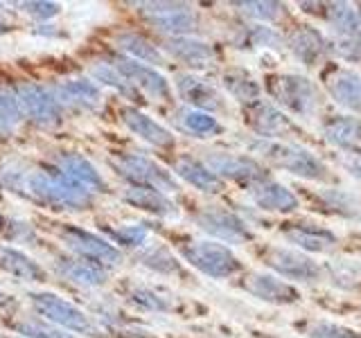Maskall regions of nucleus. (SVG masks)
<instances>
[{
  "instance_id": "obj_1",
  "label": "nucleus",
  "mask_w": 361,
  "mask_h": 338,
  "mask_svg": "<svg viewBox=\"0 0 361 338\" xmlns=\"http://www.w3.org/2000/svg\"><path fill=\"white\" fill-rule=\"evenodd\" d=\"M0 180L9 192H16L52 210H86L93 203V194L88 189L73 183L54 167L45 172V169L11 165L0 172Z\"/></svg>"
},
{
  "instance_id": "obj_2",
  "label": "nucleus",
  "mask_w": 361,
  "mask_h": 338,
  "mask_svg": "<svg viewBox=\"0 0 361 338\" xmlns=\"http://www.w3.org/2000/svg\"><path fill=\"white\" fill-rule=\"evenodd\" d=\"M251 151L259 154L269 161L274 167L285 169V172L310 178V180H321L325 178V167L310 149H305L300 144L293 142H282V140H253Z\"/></svg>"
},
{
  "instance_id": "obj_3",
  "label": "nucleus",
  "mask_w": 361,
  "mask_h": 338,
  "mask_svg": "<svg viewBox=\"0 0 361 338\" xmlns=\"http://www.w3.org/2000/svg\"><path fill=\"white\" fill-rule=\"evenodd\" d=\"M32 300V307L39 315H43L45 320L56 325L59 330H68V332H75V334H84V336H102L99 334V327L88 318V315L75 307L73 302H68L54 293L48 291H39V293H32L30 296Z\"/></svg>"
},
{
  "instance_id": "obj_4",
  "label": "nucleus",
  "mask_w": 361,
  "mask_h": 338,
  "mask_svg": "<svg viewBox=\"0 0 361 338\" xmlns=\"http://www.w3.org/2000/svg\"><path fill=\"white\" fill-rule=\"evenodd\" d=\"M183 257L190 266L214 280L231 277L242 268V262L235 257L231 248L217 242H195L183 248Z\"/></svg>"
},
{
  "instance_id": "obj_5",
  "label": "nucleus",
  "mask_w": 361,
  "mask_h": 338,
  "mask_svg": "<svg viewBox=\"0 0 361 338\" xmlns=\"http://www.w3.org/2000/svg\"><path fill=\"white\" fill-rule=\"evenodd\" d=\"M111 165L116 167V172L131 180L138 187H152L158 192H174L176 180L174 176L165 172V169L154 163L152 158L140 154H120L118 158H111Z\"/></svg>"
},
{
  "instance_id": "obj_6",
  "label": "nucleus",
  "mask_w": 361,
  "mask_h": 338,
  "mask_svg": "<svg viewBox=\"0 0 361 338\" xmlns=\"http://www.w3.org/2000/svg\"><path fill=\"white\" fill-rule=\"evenodd\" d=\"M271 93L287 111L300 118H314L319 111V90L302 75H280L271 84Z\"/></svg>"
},
{
  "instance_id": "obj_7",
  "label": "nucleus",
  "mask_w": 361,
  "mask_h": 338,
  "mask_svg": "<svg viewBox=\"0 0 361 338\" xmlns=\"http://www.w3.org/2000/svg\"><path fill=\"white\" fill-rule=\"evenodd\" d=\"M135 7H140L158 32L169 34V39L188 37L199 25L197 11L185 3H138Z\"/></svg>"
},
{
  "instance_id": "obj_8",
  "label": "nucleus",
  "mask_w": 361,
  "mask_h": 338,
  "mask_svg": "<svg viewBox=\"0 0 361 338\" xmlns=\"http://www.w3.org/2000/svg\"><path fill=\"white\" fill-rule=\"evenodd\" d=\"M14 90L23 111V118H30L32 122L41 124V127H56L61 122V104L48 88L25 82L18 84Z\"/></svg>"
},
{
  "instance_id": "obj_9",
  "label": "nucleus",
  "mask_w": 361,
  "mask_h": 338,
  "mask_svg": "<svg viewBox=\"0 0 361 338\" xmlns=\"http://www.w3.org/2000/svg\"><path fill=\"white\" fill-rule=\"evenodd\" d=\"M61 239L66 242V246L75 251L82 259H88V262L104 266H120L122 264V255L116 246H111L109 242H104L102 237L77 228V225H71V228L61 230Z\"/></svg>"
},
{
  "instance_id": "obj_10",
  "label": "nucleus",
  "mask_w": 361,
  "mask_h": 338,
  "mask_svg": "<svg viewBox=\"0 0 361 338\" xmlns=\"http://www.w3.org/2000/svg\"><path fill=\"white\" fill-rule=\"evenodd\" d=\"M203 165H206L217 178H228V180H237V183L255 185L259 180H267V172L248 156L210 151Z\"/></svg>"
},
{
  "instance_id": "obj_11",
  "label": "nucleus",
  "mask_w": 361,
  "mask_h": 338,
  "mask_svg": "<svg viewBox=\"0 0 361 338\" xmlns=\"http://www.w3.org/2000/svg\"><path fill=\"white\" fill-rule=\"evenodd\" d=\"M197 225L203 232H208L214 239H221L226 244H244L251 239L248 225L235 212L228 210H219V208L203 210L197 214Z\"/></svg>"
},
{
  "instance_id": "obj_12",
  "label": "nucleus",
  "mask_w": 361,
  "mask_h": 338,
  "mask_svg": "<svg viewBox=\"0 0 361 338\" xmlns=\"http://www.w3.org/2000/svg\"><path fill=\"white\" fill-rule=\"evenodd\" d=\"M116 68L135 90H142V93H147L154 99H169L172 97V88H169L167 79L158 73L156 68L140 63V61H133V59H129V56H120V59L116 61Z\"/></svg>"
},
{
  "instance_id": "obj_13",
  "label": "nucleus",
  "mask_w": 361,
  "mask_h": 338,
  "mask_svg": "<svg viewBox=\"0 0 361 338\" xmlns=\"http://www.w3.org/2000/svg\"><path fill=\"white\" fill-rule=\"evenodd\" d=\"M267 264L282 277L293 282H316L323 275L321 266L314 259L298 251H291V248H271L267 255Z\"/></svg>"
},
{
  "instance_id": "obj_14",
  "label": "nucleus",
  "mask_w": 361,
  "mask_h": 338,
  "mask_svg": "<svg viewBox=\"0 0 361 338\" xmlns=\"http://www.w3.org/2000/svg\"><path fill=\"white\" fill-rule=\"evenodd\" d=\"M246 122L262 140H278L293 131V124L282 111H278L269 101H255L246 111Z\"/></svg>"
},
{
  "instance_id": "obj_15",
  "label": "nucleus",
  "mask_w": 361,
  "mask_h": 338,
  "mask_svg": "<svg viewBox=\"0 0 361 338\" xmlns=\"http://www.w3.org/2000/svg\"><path fill=\"white\" fill-rule=\"evenodd\" d=\"M54 169L56 172H61L66 178H71L73 183L88 189L90 194L106 189L104 178H102V174L95 169V165L79 154H56L54 156Z\"/></svg>"
},
{
  "instance_id": "obj_16",
  "label": "nucleus",
  "mask_w": 361,
  "mask_h": 338,
  "mask_svg": "<svg viewBox=\"0 0 361 338\" xmlns=\"http://www.w3.org/2000/svg\"><path fill=\"white\" fill-rule=\"evenodd\" d=\"M176 90H178L180 99H183L185 104L195 106L197 111L210 113L212 115L214 111L224 108V99L217 93V88L210 86L208 82H203V79L195 77V75H178L176 77Z\"/></svg>"
},
{
  "instance_id": "obj_17",
  "label": "nucleus",
  "mask_w": 361,
  "mask_h": 338,
  "mask_svg": "<svg viewBox=\"0 0 361 338\" xmlns=\"http://www.w3.org/2000/svg\"><path fill=\"white\" fill-rule=\"evenodd\" d=\"M242 287L251 293V296L264 300L269 304H291L300 298V293L291 284L269 273H251L248 277H244Z\"/></svg>"
},
{
  "instance_id": "obj_18",
  "label": "nucleus",
  "mask_w": 361,
  "mask_h": 338,
  "mask_svg": "<svg viewBox=\"0 0 361 338\" xmlns=\"http://www.w3.org/2000/svg\"><path fill=\"white\" fill-rule=\"evenodd\" d=\"M248 196L259 210L267 212H291L298 208V196L289 187L274 183V180H259L251 185Z\"/></svg>"
},
{
  "instance_id": "obj_19",
  "label": "nucleus",
  "mask_w": 361,
  "mask_h": 338,
  "mask_svg": "<svg viewBox=\"0 0 361 338\" xmlns=\"http://www.w3.org/2000/svg\"><path fill=\"white\" fill-rule=\"evenodd\" d=\"M165 50L190 68H208L217 61V52L210 43L192 39V37H174L167 39Z\"/></svg>"
},
{
  "instance_id": "obj_20",
  "label": "nucleus",
  "mask_w": 361,
  "mask_h": 338,
  "mask_svg": "<svg viewBox=\"0 0 361 338\" xmlns=\"http://www.w3.org/2000/svg\"><path fill=\"white\" fill-rule=\"evenodd\" d=\"M122 122L127 124V129L142 138L145 142H149L154 146H172L174 144V135L169 133L163 124H158L149 115H145L142 111L133 108V106H124L122 108Z\"/></svg>"
},
{
  "instance_id": "obj_21",
  "label": "nucleus",
  "mask_w": 361,
  "mask_h": 338,
  "mask_svg": "<svg viewBox=\"0 0 361 338\" xmlns=\"http://www.w3.org/2000/svg\"><path fill=\"white\" fill-rule=\"evenodd\" d=\"M54 97L61 106L95 108L102 101V90L95 82H88V79H66V82L56 84Z\"/></svg>"
},
{
  "instance_id": "obj_22",
  "label": "nucleus",
  "mask_w": 361,
  "mask_h": 338,
  "mask_svg": "<svg viewBox=\"0 0 361 338\" xmlns=\"http://www.w3.org/2000/svg\"><path fill=\"white\" fill-rule=\"evenodd\" d=\"M327 93L348 111H361V73L336 70L327 77Z\"/></svg>"
},
{
  "instance_id": "obj_23",
  "label": "nucleus",
  "mask_w": 361,
  "mask_h": 338,
  "mask_svg": "<svg viewBox=\"0 0 361 338\" xmlns=\"http://www.w3.org/2000/svg\"><path fill=\"white\" fill-rule=\"evenodd\" d=\"M174 172L178 178H183L188 185L197 187L199 192H206V194H219L224 189L221 178L214 176L201 161H195V158H190V156L178 158L174 163Z\"/></svg>"
},
{
  "instance_id": "obj_24",
  "label": "nucleus",
  "mask_w": 361,
  "mask_h": 338,
  "mask_svg": "<svg viewBox=\"0 0 361 338\" xmlns=\"http://www.w3.org/2000/svg\"><path fill=\"white\" fill-rule=\"evenodd\" d=\"M124 201L131 203L133 208H140L145 212H152L156 217L163 219H176L178 210L172 201H169L163 192L152 189V187H138L131 185L129 189H124Z\"/></svg>"
},
{
  "instance_id": "obj_25",
  "label": "nucleus",
  "mask_w": 361,
  "mask_h": 338,
  "mask_svg": "<svg viewBox=\"0 0 361 338\" xmlns=\"http://www.w3.org/2000/svg\"><path fill=\"white\" fill-rule=\"evenodd\" d=\"M56 268H59V273L63 277L82 287H102L106 282V270L99 264H93L82 257H77V259L61 257L59 262H56Z\"/></svg>"
},
{
  "instance_id": "obj_26",
  "label": "nucleus",
  "mask_w": 361,
  "mask_h": 338,
  "mask_svg": "<svg viewBox=\"0 0 361 338\" xmlns=\"http://www.w3.org/2000/svg\"><path fill=\"white\" fill-rule=\"evenodd\" d=\"M289 50L305 65H314V63H319V59L327 52V43L316 30L305 27V30H298L291 34Z\"/></svg>"
},
{
  "instance_id": "obj_27",
  "label": "nucleus",
  "mask_w": 361,
  "mask_h": 338,
  "mask_svg": "<svg viewBox=\"0 0 361 338\" xmlns=\"http://www.w3.org/2000/svg\"><path fill=\"white\" fill-rule=\"evenodd\" d=\"M0 266L23 282H43V277H45L43 268L34 262L32 257H27L25 253H20L16 248H9V246L0 248Z\"/></svg>"
},
{
  "instance_id": "obj_28",
  "label": "nucleus",
  "mask_w": 361,
  "mask_h": 338,
  "mask_svg": "<svg viewBox=\"0 0 361 338\" xmlns=\"http://www.w3.org/2000/svg\"><path fill=\"white\" fill-rule=\"evenodd\" d=\"M325 140L341 151H350L361 142V122L355 118H334L323 129Z\"/></svg>"
},
{
  "instance_id": "obj_29",
  "label": "nucleus",
  "mask_w": 361,
  "mask_h": 338,
  "mask_svg": "<svg viewBox=\"0 0 361 338\" xmlns=\"http://www.w3.org/2000/svg\"><path fill=\"white\" fill-rule=\"evenodd\" d=\"M285 239L307 253H325L336 244V237L332 232L319 228H305V225H296V228L285 230Z\"/></svg>"
},
{
  "instance_id": "obj_30",
  "label": "nucleus",
  "mask_w": 361,
  "mask_h": 338,
  "mask_svg": "<svg viewBox=\"0 0 361 338\" xmlns=\"http://www.w3.org/2000/svg\"><path fill=\"white\" fill-rule=\"evenodd\" d=\"M118 48L122 52L129 54V59L133 61H140V63H163V52L161 48L145 39L142 34H135V32H124L118 37Z\"/></svg>"
},
{
  "instance_id": "obj_31",
  "label": "nucleus",
  "mask_w": 361,
  "mask_h": 338,
  "mask_svg": "<svg viewBox=\"0 0 361 338\" xmlns=\"http://www.w3.org/2000/svg\"><path fill=\"white\" fill-rule=\"evenodd\" d=\"M224 86L237 101H242V104H248V106L259 101V95H262L259 84L246 70H240V68L224 73Z\"/></svg>"
},
{
  "instance_id": "obj_32",
  "label": "nucleus",
  "mask_w": 361,
  "mask_h": 338,
  "mask_svg": "<svg viewBox=\"0 0 361 338\" xmlns=\"http://www.w3.org/2000/svg\"><path fill=\"white\" fill-rule=\"evenodd\" d=\"M178 124L183 127L188 133L197 135V138H210V135H217L221 131V124L217 118L210 115V113H203L197 108H183L178 113Z\"/></svg>"
},
{
  "instance_id": "obj_33",
  "label": "nucleus",
  "mask_w": 361,
  "mask_h": 338,
  "mask_svg": "<svg viewBox=\"0 0 361 338\" xmlns=\"http://www.w3.org/2000/svg\"><path fill=\"white\" fill-rule=\"evenodd\" d=\"M327 20L334 27L336 37H345V34H359L361 32V18L357 9L348 3H330L327 5Z\"/></svg>"
},
{
  "instance_id": "obj_34",
  "label": "nucleus",
  "mask_w": 361,
  "mask_h": 338,
  "mask_svg": "<svg viewBox=\"0 0 361 338\" xmlns=\"http://www.w3.org/2000/svg\"><path fill=\"white\" fill-rule=\"evenodd\" d=\"M90 75L95 77V82H99L102 86H111L113 90H118L120 95L133 99L135 95H138V90H135L127 79H124L116 65L111 63H95L93 68H90Z\"/></svg>"
},
{
  "instance_id": "obj_35",
  "label": "nucleus",
  "mask_w": 361,
  "mask_h": 338,
  "mask_svg": "<svg viewBox=\"0 0 361 338\" xmlns=\"http://www.w3.org/2000/svg\"><path fill=\"white\" fill-rule=\"evenodd\" d=\"M140 262L156 270V273H163V275H172V273H180V266L176 262V257L167 251L165 246H149L145 248L140 253Z\"/></svg>"
},
{
  "instance_id": "obj_36",
  "label": "nucleus",
  "mask_w": 361,
  "mask_h": 338,
  "mask_svg": "<svg viewBox=\"0 0 361 338\" xmlns=\"http://www.w3.org/2000/svg\"><path fill=\"white\" fill-rule=\"evenodd\" d=\"M20 120H23V111L18 104L16 90L0 88V124L5 127V131H9V129H14Z\"/></svg>"
},
{
  "instance_id": "obj_37",
  "label": "nucleus",
  "mask_w": 361,
  "mask_h": 338,
  "mask_svg": "<svg viewBox=\"0 0 361 338\" xmlns=\"http://www.w3.org/2000/svg\"><path fill=\"white\" fill-rule=\"evenodd\" d=\"M14 332L20 334V338H75L73 334H66V330L50 327L37 320H20L14 323Z\"/></svg>"
},
{
  "instance_id": "obj_38",
  "label": "nucleus",
  "mask_w": 361,
  "mask_h": 338,
  "mask_svg": "<svg viewBox=\"0 0 361 338\" xmlns=\"http://www.w3.org/2000/svg\"><path fill=\"white\" fill-rule=\"evenodd\" d=\"M129 300L135 304V307H140V309H147V311H158V313H163V311H169L172 309V302H169L165 296H161L158 291L154 289H133L131 291V296Z\"/></svg>"
},
{
  "instance_id": "obj_39",
  "label": "nucleus",
  "mask_w": 361,
  "mask_h": 338,
  "mask_svg": "<svg viewBox=\"0 0 361 338\" xmlns=\"http://www.w3.org/2000/svg\"><path fill=\"white\" fill-rule=\"evenodd\" d=\"M235 7L255 20H276L282 14L280 3H269V0H255V3H235Z\"/></svg>"
},
{
  "instance_id": "obj_40",
  "label": "nucleus",
  "mask_w": 361,
  "mask_h": 338,
  "mask_svg": "<svg viewBox=\"0 0 361 338\" xmlns=\"http://www.w3.org/2000/svg\"><path fill=\"white\" fill-rule=\"evenodd\" d=\"M106 234L111 237L113 242H118L122 246H142L145 239H147V228L145 225H122V228L113 230V228H106Z\"/></svg>"
},
{
  "instance_id": "obj_41",
  "label": "nucleus",
  "mask_w": 361,
  "mask_h": 338,
  "mask_svg": "<svg viewBox=\"0 0 361 338\" xmlns=\"http://www.w3.org/2000/svg\"><path fill=\"white\" fill-rule=\"evenodd\" d=\"M332 50L348 61H361V32L359 34H345V37H336Z\"/></svg>"
},
{
  "instance_id": "obj_42",
  "label": "nucleus",
  "mask_w": 361,
  "mask_h": 338,
  "mask_svg": "<svg viewBox=\"0 0 361 338\" xmlns=\"http://www.w3.org/2000/svg\"><path fill=\"white\" fill-rule=\"evenodd\" d=\"M248 43L253 45V48H282V37L271 27H264V25H253L248 30Z\"/></svg>"
},
{
  "instance_id": "obj_43",
  "label": "nucleus",
  "mask_w": 361,
  "mask_h": 338,
  "mask_svg": "<svg viewBox=\"0 0 361 338\" xmlns=\"http://www.w3.org/2000/svg\"><path fill=\"white\" fill-rule=\"evenodd\" d=\"M310 338H361V334L348 330V327L321 320L310 327Z\"/></svg>"
},
{
  "instance_id": "obj_44",
  "label": "nucleus",
  "mask_w": 361,
  "mask_h": 338,
  "mask_svg": "<svg viewBox=\"0 0 361 338\" xmlns=\"http://www.w3.org/2000/svg\"><path fill=\"white\" fill-rule=\"evenodd\" d=\"M332 277L336 280L338 287H353L357 284V280H361V268L355 264V262H345V259H341V262H336L332 266Z\"/></svg>"
},
{
  "instance_id": "obj_45",
  "label": "nucleus",
  "mask_w": 361,
  "mask_h": 338,
  "mask_svg": "<svg viewBox=\"0 0 361 338\" xmlns=\"http://www.w3.org/2000/svg\"><path fill=\"white\" fill-rule=\"evenodd\" d=\"M20 7L25 9L30 16L39 18V20H48V18H52V16L59 14V9H61L56 3H45V0H34V3H23Z\"/></svg>"
},
{
  "instance_id": "obj_46",
  "label": "nucleus",
  "mask_w": 361,
  "mask_h": 338,
  "mask_svg": "<svg viewBox=\"0 0 361 338\" xmlns=\"http://www.w3.org/2000/svg\"><path fill=\"white\" fill-rule=\"evenodd\" d=\"M338 161H341L343 169H345V172H348L350 176L357 178V180H361V151H359V149L343 151Z\"/></svg>"
},
{
  "instance_id": "obj_47",
  "label": "nucleus",
  "mask_w": 361,
  "mask_h": 338,
  "mask_svg": "<svg viewBox=\"0 0 361 338\" xmlns=\"http://www.w3.org/2000/svg\"><path fill=\"white\" fill-rule=\"evenodd\" d=\"M323 199H325L327 203H332V206H334V208H338L341 212H345V214H353V210H355L353 199H350L348 194H343V192L327 189V192H323Z\"/></svg>"
},
{
  "instance_id": "obj_48",
  "label": "nucleus",
  "mask_w": 361,
  "mask_h": 338,
  "mask_svg": "<svg viewBox=\"0 0 361 338\" xmlns=\"http://www.w3.org/2000/svg\"><path fill=\"white\" fill-rule=\"evenodd\" d=\"M9 302H11V296L0 289V307H5V304H9Z\"/></svg>"
},
{
  "instance_id": "obj_49",
  "label": "nucleus",
  "mask_w": 361,
  "mask_h": 338,
  "mask_svg": "<svg viewBox=\"0 0 361 338\" xmlns=\"http://www.w3.org/2000/svg\"><path fill=\"white\" fill-rule=\"evenodd\" d=\"M0 133H7V131H5V127H3V124H0Z\"/></svg>"
}]
</instances>
